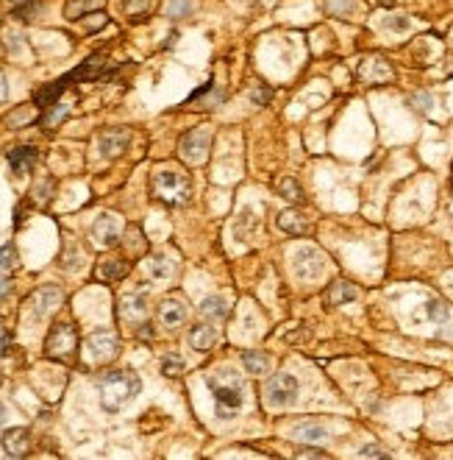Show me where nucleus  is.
I'll return each instance as SVG.
<instances>
[{
    "instance_id": "2eb2a0df",
    "label": "nucleus",
    "mask_w": 453,
    "mask_h": 460,
    "mask_svg": "<svg viewBox=\"0 0 453 460\" xmlns=\"http://www.w3.org/2000/svg\"><path fill=\"white\" fill-rule=\"evenodd\" d=\"M3 449H6V454H12V457L28 454V449H31V432H28L25 427L6 430V432H3Z\"/></svg>"
},
{
    "instance_id": "7c9ffc66",
    "label": "nucleus",
    "mask_w": 453,
    "mask_h": 460,
    "mask_svg": "<svg viewBox=\"0 0 453 460\" xmlns=\"http://www.w3.org/2000/svg\"><path fill=\"white\" fill-rule=\"evenodd\" d=\"M425 312H428V318H431L434 323H445V321L450 318V310H447V304H445V301H436V299H431V301H428Z\"/></svg>"
},
{
    "instance_id": "6e6552de",
    "label": "nucleus",
    "mask_w": 453,
    "mask_h": 460,
    "mask_svg": "<svg viewBox=\"0 0 453 460\" xmlns=\"http://www.w3.org/2000/svg\"><path fill=\"white\" fill-rule=\"evenodd\" d=\"M120 234H123V221L112 212H103L95 218L92 223V240L101 246V248H114L120 243Z\"/></svg>"
},
{
    "instance_id": "393cba45",
    "label": "nucleus",
    "mask_w": 453,
    "mask_h": 460,
    "mask_svg": "<svg viewBox=\"0 0 453 460\" xmlns=\"http://www.w3.org/2000/svg\"><path fill=\"white\" fill-rule=\"evenodd\" d=\"M242 363H245L248 374H256V377L270 371V357L262 354V352H245V354H242Z\"/></svg>"
},
{
    "instance_id": "aec40b11",
    "label": "nucleus",
    "mask_w": 453,
    "mask_h": 460,
    "mask_svg": "<svg viewBox=\"0 0 453 460\" xmlns=\"http://www.w3.org/2000/svg\"><path fill=\"white\" fill-rule=\"evenodd\" d=\"M101 6H103V0H67L64 17H67L70 23H75V20H84L87 14L98 12Z\"/></svg>"
},
{
    "instance_id": "20e7f679",
    "label": "nucleus",
    "mask_w": 453,
    "mask_h": 460,
    "mask_svg": "<svg viewBox=\"0 0 453 460\" xmlns=\"http://www.w3.org/2000/svg\"><path fill=\"white\" fill-rule=\"evenodd\" d=\"M45 352H48V357L70 363L75 357V352H78V332H75L70 323H53L48 338H45Z\"/></svg>"
},
{
    "instance_id": "39448f33",
    "label": "nucleus",
    "mask_w": 453,
    "mask_h": 460,
    "mask_svg": "<svg viewBox=\"0 0 453 460\" xmlns=\"http://www.w3.org/2000/svg\"><path fill=\"white\" fill-rule=\"evenodd\" d=\"M264 397H267V405L273 410H284V408L295 405L297 402V379L292 374H275L264 388Z\"/></svg>"
},
{
    "instance_id": "7ed1b4c3",
    "label": "nucleus",
    "mask_w": 453,
    "mask_h": 460,
    "mask_svg": "<svg viewBox=\"0 0 453 460\" xmlns=\"http://www.w3.org/2000/svg\"><path fill=\"white\" fill-rule=\"evenodd\" d=\"M150 190L159 201L170 204V207H184L192 199V181L184 170L176 168H162L154 173V181H150Z\"/></svg>"
},
{
    "instance_id": "f257e3e1",
    "label": "nucleus",
    "mask_w": 453,
    "mask_h": 460,
    "mask_svg": "<svg viewBox=\"0 0 453 460\" xmlns=\"http://www.w3.org/2000/svg\"><path fill=\"white\" fill-rule=\"evenodd\" d=\"M142 382L134 371H109L98 379V390H101V405L109 413L123 410L136 393H139Z\"/></svg>"
},
{
    "instance_id": "37998d69",
    "label": "nucleus",
    "mask_w": 453,
    "mask_h": 460,
    "mask_svg": "<svg viewBox=\"0 0 453 460\" xmlns=\"http://www.w3.org/2000/svg\"><path fill=\"white\" fill-rule=\"evenodd\" d=\"M3 421H6V408L0 405V427H3Z\"/></svg>"
},
{
    "instance_id": "6ab92c4d",
    "label": "nucleus",
    "mask_w": 453,
    "mask_h": 460,
    "mask_svg": "<svg viewBox=\"0 0 453 460\" xmlns=\"http://www.w3.org/2000/svg\"><path fill=\"white\" fill-rule=\"evenodd\" d=\"M278 229L281 232H286V234H306L309 232V221L300 215V212H295V210H284V212H278Z\"/></svg>"
},
{
    "instance_id": "5701e85b",
    "label": "nucleus",
    "mask_w": 453,
    "mask_h": 460,
    "mask_svg": "<svg viewBox=\"0 0 453 460\" xmlns=\"http://www.w3.org/2000/svg\"><path fill=\"white\" fill-rule=\"evenodd\" d=\"M200 315L209 318V321H222L225 315H229V304H225L222 296H209L200 304Z\"/></svg>"
},
{
    "instance_id": "423d86ee",
    "label": "nucleus",
    "mask_w": 453,
    "mask_h": 460,
    "mask_svg": "<svg viewBox=\"0 0 453 460\" xmlns=\"http://www.w3.org/2000/svg\"><path fill=\"white\" fill-rule=\"evenodd\" d=\"M209 146H211V131L206 126L200 128H192L181 137L178 143V151H181V159L189 162V165H203L206 157H209Z\"/></svg>"
},
{
    "instance_id": "f03ea898",
    "label": "nucleus",
    "mask_w": 453,
    "mask_h": 460,
    "mask_svg": "<svg viewBox=\"0 0 453 460\" xmlns=\"http://www.w3.org/2000/svg\"><path fill=\"white\" fill-rule=\"evenodd\" d=\"M211 393H214V402H217V416L220 419H229L234 416L240 408H242V379L234 374V371H211L206 377Z\"/></svg>"
},
{
    "instance_id": "72a5a7b5",
    "label": "nucleus",
    "mask_w": 453,
    "mask_h": 460,
    "mask_svg": "<svg viewBox=\"0 0 453 460\" xmlns=\"http://www.w3.org/2000/svg\"><path fill=\"white\" fill-rule=\"evenodd\" d=\"M14 262H17V251H14V246H3V248H0V271L14 268Z\"/></svg>"
},
{
    "instance_id": "dca6fc26",
    "label": "nucleus",
    "mask_w": 453,
    "mask_h": 460,
    "mask_svg": "<svg viewBox=\"0 0 453 460\" xmlns=\"http://www.w3.org/2000/svg\"><path fill=\"white\" fill-rule=\"evenodd\" d=\"M128 271H131V266H128L123 257H109V259H103L101 266H98L95 277H98L101 282H117V279H123Z\"/></svg>"
},
{
    "instance_id": "c756f323",
    "label": "nucleus",
    "mask_w": 453,
    "mask_h": 460,
    "mask_svg": "<svg viewBox=\"0 0 453 460\" xmlns=\"http://www.w3.org/2000/svg\"><path fill=\"white\" fill-rule=\"evenodd\" d=\"M192 12H195V0H170L167 3V17L170 20H181Z\"/></svg>"
},
{
    "instance_id": "c85d7f7f",
    "label": "nucleus",
    "mask_w": 453,
    "mask_h": 460,
    "mask_svg": "<svg viewBox=\"0 0 453 460\" xmlns=\"http://www.w3.org/2000/svg\"><path fill=\"white\" fill-rule=\"evenodd\" d=\"M361 6H359V0H331L328 3V12L334 14V17H350V14H356Z\"/></svg>"
},
{
    "instance_id": "4468645a",
    "label": "nucleus",
    "mask_w": 453,
    "mask_h": 460,
    "mask_svg": "<svg viewBox=\"0 0 453 460\" xmlns=\"http://www.w3.org/2000/svg\"><path fill=\"white\" fill-rule=\"evenodd\" d=\"M184 321H187V307L178 299H165L159 304V323L165 326V330H176V326H181Z\"/></svg>"
},
{
    "instance_id": "a19ab883",
    "label": "nucleus",
    "mask_w": 453,
    "mask_h": 460,
    "mask_svg": "<svg viewBox=\"0 0 453 460\" xmlns=\"http://www.w3.org/2000/svg\"><path fill=\"white\" fill-rule=\"evenodd\" d=\"M9 98V81H6V76L0 73V103H3Z\"/></svg>"
},
{
    "instance_id": "f704fd0d",
    "label": "nucleus",
    "mask_w": 453,
    "mask_h": 460,
    "mask_svg": "<svg viewBox=\"0 0 453 460\" xmlns=\"http://www.w3.org/2000/svg\"><path fill=\"white\" fill-rule=\"evenodd\" d=\"M81 23H84V28H87V31H98V28H103L109 20H106V14H103V12H92V14H87Z\"/></svg>"
},
{
    "instance_id": "cd10ccee",
    "label": "nucleus",
    "mask_w": 453,
    "mask_h": 460,
    "mask_svg": "<svg viewBox=\"0 0 453 460\" xmlns=\"http://www.w3.org/2000/svg\"><path fill=\"white\" fill-rule=\"evenodd\" d=\"M67 114H70V106L56 101L53 106H48V112H45V117H42V126H45V128H53V126H59Z\"/></svg>"
},
{
    "instance_id": "412c9836",
    "label": "nucleus",
    "mask_w": 453,
    "mask_h": 460,
    "mask_svg": "<svg viewBox=\"0 0 453 460\" xmlns=\"http://www.w3.org/2000/svg\"><path fill=\"white\" fill-rule=\"evenodd\" d=\"M359 296V290L350 285V282H334L331 288H328V293H326V304H331V307H339V304H348V301H353Z\"/></svg>"
},
{
    "instance_id": "79ce46f5",
    "label": "nucleus",
    "mask_w": 453,
    "mask_h": 460,
    "mask_svg": "<svg viewBox=\"0 0 453 460\" xmlns=\"http://www.w3.org/2000/svg\"><path fill=\"white\" fill-rule=\"evenodd\" d=\"M6 349H9V338H6V330L0 326V354H6Z\"/></svg>"
},
{
    "instance_id": "49530a36",
    "label": "nucleus",
    "mask_w": 453,
    "mask_h": 460,
    "mask_svg": "<svg viewBox=\"0 0 453 460\" xmlns=\"http://www.w3.org/2000/svg\"><path fill=\"white\" fill-rule=\"evenodd\" d=\"M0 385H3V374H0Z\"/></svg>"
},
{
    "instance_id": "c9c22d12",
    "label": "nucleus",
    "mask_w": 453,
    "mask_h": 460,
    "mask_svg": "<svg viewBox=\"0 0 453 460\" xmlns=\"http://www.w3.org/2000/svg\"><path fill=\"white\" fill-rule=\"evenodd\" d=\"M384 26L392 28V31H406L409 28V17L406 14H392V17L384 20Z\"/></svg>"
},
{
    "instance_id": "bb28decb",
    "label": "nucleus",
    "mask_w": 453,
    "mask_h": 460,
    "mask_svg": "<svg viewBox=\"0 0 453 460\" xmlns=\"http://www.w3.org/2000/svg\"><path fill=\"white\" fill-rule=\"evenodd\" d=\"M278 192L284 195L286 201H292V204L304 201V187H300L295 179H281V181H278Z\"/></svg>"
},
{
    "instance_id": "f8f14e48",
    "label": "nucleus",
    "mask_w": 453,
    "mask_h": 460,
    "mask_svg": "<svg viewBox=\"0 0 453 460\" xmlns=\"http://www.w3.org/2000/svg\"><path fill=\"white\" fill-rule=\"evenodd\" d=\"M117 315L128 323H142L147 315V296L145 293H128L117 304Z\"/></svg>"
},
{
    "instance_id": "ddd939ff",
    "label": "nucleus",
    "mask_w": 453,
    "mask_h": 460,
    "mask_svg": "<svg viewBox=\"0 0 453 460\" xmlns=\"http://www.w3.org/2000/svg\"><path fill=\"white\" fill-rule=\"evenodd\" d=\"M359 76L361 81L367 84H384L392 79V68L381 59V56H375V59H364L361 61V68H359Z\"/></svg>"
},
{
    "instance_id": "473e14b6",
    "label": "nucleus",
    "mask_w": 453,
    "mask_h": 460,
    "mask_svg": "<svg viewBox=\"0 0 453 460\" xmlns=\"http://www.w3.org/2000/svg\"><path fill=\"white\" fill-rule=\"evenodd\" d=\"M162 371H165L167 377H178V374L184 371V360H181L178 354H167V357L162 360Z\"/></svg>"
},
{
    "instance_id": "c03bdc74",
    "label": "nucleus",
    "mask_w": 453,
    "mask_h": 460,
    "mask_svg": "<svg viewBox=\"0 0 453 460\" xmlns=\"http://www.w3.org/2000/svg\"><path fill=\"white\" fill-rule=\"evenodd\" d=\"M3 293H6V279L0 277V296H3Z\"/></svg>"
},
{
    "instance_id": "4c0bfd02",
    "label": "nucleus",
    "mask_w": 453,
    "mask_h": 460,
    "mask_svg": "<svg viewBox=\"0 0 453 460\" xmlns=\"http://www.w3.org/2000/svg\"><path fill=\"white\" fill-rule=\"evenodd\" d=\"M359 454H361V457H390V454H387L384 449H379V446H364Z\"/></svg>"
},
{
    "instance_id": "a878e982",
    "label": "nucleus",
    "mask_w": 453,
    "mask_h": 460,
    "mask_svg": "<svg viewBox=\"0 0 453 460\" xmlns=\"http://www.w3.org/2000/svg\"><path fill=\"white\" fill-rule=\"evenodd\" d=\"M292 435H295L297 441H304V443H312V441H323L328 432H326V427H320V424H297V427L292 430Z\"/></svg>"
},
{
    "instance_id": "a18cd8bd",
    "label": "nucleus",
    "mask_w": 453,
    "mask_h": 460,
    "mask_svg": "<svg viewBox=\"0 0 453 460\" xmlns=\"http://www.w3.org/2000/svg\"><path fill=\"white\" fill-rule=\"evenodd\" d=\"M381 6H395V0H379Z\"/></svg>"
},
{
    "instance_id": "f3484780",
    "label": "nucleus",
    "mask_w": 453,
    "mask_h": 460,
    "mask_svg": "<svg viewBox=\"0 0 453 460\" xmlns=\"http://www.w3.org/2000/svg\"><path fill=\"white\" fill-rule=\"evenodd\" d=\"M189 343L198 352H209L217 343V330H214L211 323H195L192 330H189Z\"/></svg>"
},
{
    "instance_id": "4be33fe9",
    "label": "nucleus",
    "mask_w": 453,
    "mask_h": 460,
    "mask_svg": "<svg viewBox=\"0 0 453 460\" xmlns=\"http://www.w3.org/2000/svg\"><path fill=\"white\" fill-rule=\"evenodd\" d=\"M173 271H176L173 259H170V257H165V254H154V257L147 259V274L154 277V279H159V282L170 279V277H173Z\"/></svg>"
},
{
    "instance_id": "ea45409f",
    "label": "nucleus",
    "mask_w": 453,
    "mask_h": 460,
    "mask_svg": "<svg viewBox=\"0 0 453 460\" xmlns=\"http://www.w3.org/2000/svg\"><path fill=\"white\" fill-rule=\"evenodd\" d=\"M297 457H326V452L323 449H297Z\"/></svg>"
},
{
    "instance_id": "9b49d317",
    "label": "nucleus",
    "mask_w": 453,
    "mask_h": 460,
    "mask_svg": "<svg viewBox=\"0 0 453 460\" xmlns=\"http://www.w3.org/2000/svg\"><path fill=\"white\" fill-rule=\"evenodd\" d=\"M131 143V134H128V128H106L103 134L98 137V151L101 157L106 159H117Z\"/></svg>"
},
{
    "instance_id": "a211bd4d",
    "label": "nucleus",
    "mask_w": 453,
    "mask_h": 460,
    "mask_svg": "<svg viewBox=\"0 0 453 460\" xmlns=\"http://www.w3.org/2000/svg\"><path fill=\"white\" fill-rule=\"evenodd\" d=\"M34 162H36V148H31V146H20V148L9 151V165L17 176H25L34 168Z\"/></svg>"
},
{
    "instance_id": "e433bc0d",
    "label": "nucleus",
    "mask_w": 453,
    "mask_h": 460,
    "mask_svg": "<svg viewBox=\"0 0 453 460\" xmlns=\"http://www.w3.org/2000/svg\"><path fill=\"white\" fill-rule=\"evenodd\" d=\"M251 101L259 103V106H264V103L270 101V90H267V87H256V90L251 92Z\"/></svg>"
},
{
    "instance_id": "b1692460",
    "label": "nucleus",
    "mask_w": 453,
    "mask_h": 460,
    "mask_svg": "<svg viewBox=\"0 0 453 460\" xmlns=\"http://www.w3.org/2000/svg\"><path fill=\"white\" fill-rule=\"evenodd\" d=\"M64 90H67V79H59L56 84H50V87H45V90H39V92H36V106H39V109L53 106Z\"/></svg>"
},
{
    "instance_id": "0eeeda50",
    "label": "nucleus",
    "mask_w": 453,
    "mask_h": 460,
    "mask_svg": "<svg viewBox=\"0 0 453 460\" xmlns=\"http://www.w3.org/2000/svg\"><path fill=\"white\" fill-rule=\"evenodd\" d=\"M117 352H120V341H117V335L112 330H98V332H92L87 338V357L95 366L112 363L117 357Z\"/></svg>"
},
{
    "instance_id": "2f4dec72",
    "label": "nucleus",
    "mask_w": 453,
    "mask_h": 460,
    "mask_svg": "<svg viewBox=\"0 0 453 460\" xmlns=\"http://www.w3.org/2000/svg\"><path fill=\"white\" fill-rule=\"evenodd\" d=\"M123 12L134 20H139L142 14L150 12V0H123Z\"/></svg>"
},
{
    "instance_id": "9d476101",
    "label": "nucleus",
    "mask_w": 453,
    "mask_h": 460,
    "mask_svg": "<svg viewBox=\"0 0 453 460\" xmlns=\"http://www.w3.org/2000/svg\"><path fill=\"white\" fill-rule=\"evenodd\" d=\"M292 268H295L297 277H304V279H317V277L323 274V268H326V262H323L320 251H315V248H300V251H295V257H292Z\"/></svg>"
},
{
    "instance_id": "58836bf2",
    "label": "nucleus",
    "mask_w": 453,
    "mask_h": 460,
    "mask_svg": "<svg viewBox=\"0 0 453 460\" xmlns=\"http://www.w3.org/2000/svg\"><path fill=\"white\" fill-rule=\"evenodd\" d=\"M412 103H417V109H420V112H428V106H431V95H428V92L414 95V98H412Z\"/></svg>"
},
{
    "instance_id": "1a4fd4ad",
    "label": "nucleus",
    "mask_w": 453,
    "mask_h": 460,
    "mask_svg": "<svg viewBox=\"0 0 453 460\" xmlns=\"http://www.w3.org/2000/svg\"><path fill=\"white\" fill-rule=\"evenodd\" d=\"M61 301H64L61 288H56V285H42V288L34 290V296H31V310H34L36 318H48V315H53V312L61 307Z\"/></svg>"
}]
</instances>
